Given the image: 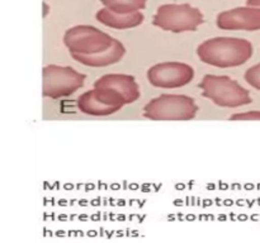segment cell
Returning a JSON list of instances; mask_svg holds the SVG:
<instances>
[{"label":"cell","instance_id":"obj_1","mask_svg":"<svg viewBox=\"0 0 260 243\" xmlns=\"http://www.w3.org/2000/svg\"><path fill=\"white\" fill-rule=\"evenodd\" d=\"M253 55V45L245 38H210L197 48V56L203 63L218 68L239 67L248 62Z\"/></svg>","mask_w":260,"mask_h":243},{"label":"cell","instance_id":"obj_2","mask_svg":"<svg viewBox=\"0 0 260 243\" xmlns=\"http://www.w3.org/2000/svg\"><path fill=\"white\" fill-rule=\"evenodd\" d=\"M198 88L202 96L221 108H239L253 103L250 91L230 76L206 75Z\"/></svg>","mask_w":260,"mask_h":243},{"label":"cell","instance_id":"obj_3","mask_svg":"<svg viewBox=\"0 0 260 243\" xmlns=\"http://www.w3.org/2000/svg\"><path fill=\"white\" fill-rule=\"evenodd\" d=\"M196 100L180 94H161L144 106V116L150 120H192L198 113Z\"/></svg>","mask_w":260,"mask_h":243},{"label":"cell","instance_id":"obj_4","mask_svg":"<svg viewBox=\"0 0 260 243\" xmlns=\"http://www.w3.org/2000/svg\"><path fill=\"white\" fill-rule=\"evenodd\" d=\"M205 23V17L198 8L189 4H165L157 8L152 24L173 33L194 32Z\"/></svg>","mask_w":260,"mask_h":243},{"label":"cell","instance_id":"obj_5","mask_svg":"<svg viewBox=\"0 0 260 243\" xmlns=\"http://www.w3.org/2000/svg\"><path fill=\"white\" fill-rule=\"evenodd\" d=\"M42 95L60 99L73 95L85 84L86 76L70 66L48 65L42 71Z\"/></svg>","mask_w":260,"mask_h":243},{"label":"cell","instance_id":"obj_6","mask_svg":"<svg viewBox=\"0 0 260 243\" xmlns=\"http://www.w3.org/2000/svg\"><path fill=\"white\" fill-rule=\"evenodd\" d=\"M114 38L93 25H75L63 34V45L71 55H95L112 47Z\"/></svg>","mask_w":260,"mask_h":243},{"label":"cell","instance_id":"obj_7","mask_svg":"<svg viewBox=\"0 0 260 243\" xmlns=\"http://www.w3.org/2000/svg\"><path fill=\"white\" fill-rule=\"evenodd\" d=\"M78 109L86 115L107 116L116 114L124 105L123 96L107 88H93L78 98Z\"/></svg>","mask_w":260,"mask_h":243},{"label":"cell","instance_id":"obj_8","mask_svg":"<svg viewBox=\"0 0 260 243\" xmlns=\"http://www.w3.org/2000/svg\"><path fill=\"white\" fill-rule=\"evenodd\" d=\"M194 78V68L184 62L156 63L147 70L150 85L160 89H178L188 85Z\"/></svg>","mask_w":260,"mask_h":243},{"label":"cell","instance_id":"obj_9","mask_svg":"<svg viewBox=\"0 0 260 243\" xmlns=\"http://www.w3.org/2000/svg\"><path fill=\"white\" fill-rule=\"evenodd\" d=\"M217 27L223 30H260V8L246 5L220 13Z\"/></svg>","mask_w":260,"mask_h":243},{"label":"cell","instance_id":"obj_10","mask_svg":"<svg viewBox=\"0 0 260 243\" xmlns=\"http://www.w3.org/2000/svg\"><path fill=\"white\" fill-rule=\"evenodd\" d=\"M94 88H107L123 96L127 104H134L141 96V90L136 78L126 73H107L94 81Z\"/></svg>","mask_w":260,"mask_h":243},{"label":"cell","instance_id":"obj_11","mask_svg":"<svg viewBox=\"0 0 260 243\" xmlns=\"http://www.w3.org/2000/svg\"><path fill=\"white\" fill-rule=\"evenodd\" d=\"M126 55V47L121 40L114 38L111 48L95 55H71V57L79 63L89 67H107V66L118 63Z\"/></svg>","mask_w":260,"mask_h":243},{"label":"cell","instance_id":"obj_12","mask_svg":"<svg viewBox=\"0 0 260 243\" xmlns=\"http://www.w3.org/2000/svg\"><path fill=\"white\" fill-rule=\"evenodd\" d=\"M96 20L106 27L114 29H129V28L139 27L144 23V14L141 12L131 13V14H117L108 8L98 10L95 14Z\"/></svg>","mask_w":260,"mask_h":243},{"label":"cell","instance_id":"obj_13","mask_svg":"<svg viewBox=\"0 0 260 243\" xmlns=\"http://www.w3.org/2000/svg\"><path fill=\"white\" fill-rule=\"evenodd\" d=\"M102 4L117 14H131L146 7L147 0H101Z\"/></svg>","mask_w":260,"mask_h":243},{"label":"cell","instance_id":"obj_14","mask_svg":"<svg viewBox=\"0 0 260 243\" xmlns=\"http://www.w3.org/2000/svg\"><path fill=\"white\" fill-rule=\"evenodd\" d=\"M244 78L251 88L260 91V62L249 67L244 75Z\"/></svg>","mask_w":260,"mask_h":243},{"label":"cell","instance_id":"obj_15","mask_svg":"<svg viewBox=\"0 0 260 243\" xmlns=\"http://www.w3.org/2000/svg\"><path fill=\"white\" fill-rule=\"evenodd\" d=\"M230 120H260V110H249L233 114L230 116Z\"/></svg>","mask_w":260,"mask_h":243},{"label":"cell","instance_id":"obj_16","mask_svg":"<svg viewBox=\"0 0 260 243\" xmlns=\"http://www.w3.org/2000/svg\"><path fill=\"white\" fill-rule=\"evenodd\" d=\"M246 5L260 8V0H246Z\"/></svg>","mask_w":260,"mask_h":243}]
</instances>
